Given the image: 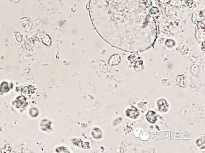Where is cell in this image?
Segmentation results:
<instances>
[{
  "mask_svg": "<svg viewBox=\"0 0 205 153\" xmlns=\"http://www.w3.org/2000/svg\"><path fill=\"white\" fill-rule=\"evenodd\" d=\"M126 115L130 118L136 119L138 117L140 113L136 107H131L126 110Z\"/></svg>",
  "mask_w": 205,
  "mask_h": 153,
  "instance_id": "cell-1",
  "label": "cell"
},
{
  "mask_svg": "<svg viewBox=\"0 0 205 153\" xmlns=\"http://www.w3.org/2000/svg\"><path fill=\"white\" fill-rule=\"evenodd\" d=\"M159 109L160 111L166 112L168 111V104L167 101L165 99H161L157 101Z\"/></svg>",
  "mask_w": 205,
  "mask_h": 153,
  "instance_id": "cell-2",
  "label": "cell"
},
{
  "mask_svg": "<svg viewBox=\"0 0 205 153\" xmlns=\"http://www.w3.org/2000/svg\"><path fill=\"white\" fill-rule=\"evenodd\" d=\"M146 116L147 121L151 123H155L157 120L156 113L152 110L148 111Z\"/></svg>",
  "mask_w": 205,
  "mask_h": 153,
  "instance_id": "cell-3",
  "label": "cell"
},
{
  "mask_svg": "<svg viewBox=\"0 0 205 153\" xmlns=\"http://www.w3.org/2000/svg\"><path fill=\"white\" fill-rule=\"evenodd\" d=\"M26 102L27 99L25 96H19L15 100L16 106L18 108L23 107V106H25Z\"/></svg>",
  "mask_w": 205,
  "mask_h": 153,
  "instance_id": "cell-4",
  "label": "cell"
},
{
  "mask_svg": "<svg viewBox=\"0 0 205 153\" xmlns=\"http://www.w3.org/2000/svg\"><path fill=\"white\" fill-rule=\"evenodd\" d=\"M10 86L8 82H3L0 84V92L3 93H8L10 90Z\"/></svg>",
  "mask_w": 205,
  "mask_h": 153,
  "instance_id": "cell-5",
  "label": "cell"
},
{
  "mask_svg": "<svg viewBox=\"0 0 205 153\" xmlns=\"http://www.w3.org/2000/svg\"><path fill=\"white\" fill-rule=\"evenodd\" d=\"M38 110L35 108H31L29 110V114L33 117H36L38 115Z\"/></svg>",
  "mask_w": 205,
  "mask_h": 153,
  "instance_id": "cell-6",
  "label": "cell"
},
{
  "mask_svg": "<svg viewBox=\"0 0 205 153\" xmlns=\"http://www.w3.org/2000/svg\"><path fill=\"white\" fill-rule=\"evenodd\" d=\"M197 144L198 146L200 147V148H204V140H203L202 139L198 140L197 141Z\"/></svg>",
  "mask_w": 205,
  "mask_h": 153,
  "instance_id": "cell-7",
  "label": "cell"
}]
</instances>
